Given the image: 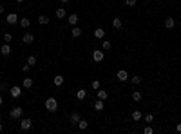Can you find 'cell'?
I'll return each instance as SVG.
<instances>
[{
    "instance_id": "cell-2",
    "label": "cell",
    "mask_w": 181,
    "mask_h": 134,
    "mask_svg": "<svg viewBox=\"0 0 181 134\" xmlns=\"http://www.w3.org/2000/svg\"><path fill=\"white\" fill-rule=\"evenodd\" d=\"M24 114V111H22V107H11V111H9V116L13 120H20Z\"/></svg>"
},
{
    "instance_id": "cell-6",
    "label": "cell",
    "mask_w": 181,
    "mask_h": 134,
    "mask_svg": "<svg viewBox=\"0 0 181 134\" xmlns=\"http://www.w3.org/2000/svg\"><path fill=\"white\" fill-rule=\"evenodd\" d=\"M0 55H2V56H9V55H11V45H9L8 42H5L4 45L0 44Z\"/></svg>"
},
{
    "instance_id": "cell-12",
    "label": "cell",
    "mask_w": 181,
    "mask_h": 134,
    "mask_svg": "<svg viewBox=\"0 0 181 134\" xmlns=\"http://www.w3.org/2000/svg\"><path fill=\"white\" fill-rule=\"evenodd\" d=\"M92 107H94V111H98V112H100V111H103V109H105V102H103V100H96Z\"/></svg>"
},
{
    "instance_id": "cell-43",
    "label": "cell",
    "mask_w": 181,
    "mask_h": 134,
    "mask_svg": "<svg viewBox=\"0 0 181 134\" xmlns=\"http://www.w3.org/2000/svg\"><path fill=\"white\" fill-rule=\"evenodd\" d=\"M0 122H2V116H0Z\"/></svg>"
},
{
    "instance_id": "cell-19",
    "label": "cell",
    "mask_w": 181,
    "mask_h": 134,
    "mask_svg": "<svg viewBox=\"0 0 181 134\" xmlns=\"http://www.w3.org/2000/svg\"><path fill=\"white\" fill-rule=\"evenodd\" d=\"M98 100H103V102H105V100L107 98H109V92H107V91H103V89H98Z\"/></svg>"
},
{
    "instance_id": "cell-39",
    "label": "cell",
    "mask_w": 181,
    "mask_h": 134,
    "mask_svg": "<svg viewBox=\"0 0 181 134\" xmlns=\"http://www.w3.org/2000/svg\"><path fill=\"white\" fill-rule=\"evenodd\" d=\"M60 2H62V4H69V0H60Z\"/></svg>"
},
{
    "instance_id": "cell-14",
    "label": "cell",
    "mask_w": 181,
    "mask_h": 134,
    "mask_svg": "<svg viewBox=\"0 0 181 134\" xmlns=\"http://www.w3.org/2000/svg\"><path fill=\"white\" fill-rule=\"evenodd\" d=\"M94 38L103 40V38H105V31H103L102 27H96V29H94Z\"/></svg>"
},
{
    "instance_id": "cell-8",
    "label": "cell",
    "mask_w": 181,
    "mask_h": 134,
    "mask_svg": "<svg viewBox=\"0 0 181 134\" xmlns=\"http://www.w3.org/2000/svg\"><path fill=\"white\" fill-rule=\"evenodd\" d=\"M92 60H94V62H102V60H103V51L102 49L92 51Z\"/></svg>"
},
{
    "instance_id": "cell-7",
    "label": "cell",
    "mask_w": 181,
    "mask_h": 134,
    "mask_svg": "<svg viewBox=\"0 0 181 134\" xmlns=\"http://www.w3.org/2000/svg\"><path fill=\"white\" fill-rule=\"evenodd\" d=\"M22 42L24 44H33V42H35V35H33V33H24Z\"/></svg>"
},
{
    "instance_id": "cell-37",
    "label": "cell",
    "mask_w": 181,
    "mask_h": 134,
    "mask_svg": "<svg viewBox=\"0 0 181 134\" xmlns=\"http://www.w3.org/2000/svg\"><path fill=\"white\" fill-rule=\"evenodd\" d=\"M176 131H178V132H179V134H181V122H179V123H178V127H176Z\"/></svg>"
},
{
    "instance_id": "cell-17",
    "label": "cell",
    "mask_w": 181,
    "mask_h": 134,
    "mask_svg": "<svg viewBox=\"0 0 181 134\" xmlns=\"http://www.w3.org/2000/svg\"><path fill=\"white\" fill-rule=\"evenodd\" d=\"M174 25H176V20H174L172 16H169V18H165V27L167 29H172Z\"/></svg>"
},
{
    "instance_id": "cell-29",
    "label": "cell",
    "mask_w": 181,
    "mask_h": 134,
    "mask_svg": "<svg viewBox=\"0 0 181 134\" xmlns=\"http://www.w3.org/2000/svg\"><path fill=\"white\" fill-rule=\"evenodd\" d=\"M129 80L132 82V85H139V83H141V76H130Z\"/></svg>"
},
{
    "instance_id": "cell-21",
    "label": "cell",
    "mask_w": 181,
    "mask_h": 134,
    "mask_svg": "<svg viewBox=\"0 0 181 134\" xmlns=\"http://www.w3.org/2000/svg\"><path fill=\"white\" fill-rule=\"evenodd\" d=\"M36 20H38V24H40V25H47V24H49V18L45 16V15H40Z\"/></svg>"
},
{
    "instance_id": "cell-16",
    "label": "cell",
    "mask_w": 181,
    "mask_h": 134,
    "mask_svg": "<svg viewBox=\"0 0 181 134\" xmlns=\"http://www.w3.org/2000/svg\"><path fill=\"white\" fill-rule=\"evenodd\" d=\"M78 20H80V16L76 15V13H74V15H69V16H67V22H69L71 25H76Z\"/></svg>"
},
{
    "instance_id": "cell-42",
    "label": "cell",
    "mask_w": 181,
    "mask_h": 134,
    "mask_svg": "<svg viewBox=\"0 0 181 134\" xmlns=\"http://www.w3.org/2000/svg\"><path fill=\"white\" fill-rule=\"evenodd\" d=\"M24 2V0H16V4H22Z\"/></svg>"
},
{
    "instance_id": "cell-5",
    "label": "cell",
    "mask_w": 181,
    "mask_h": 134,
    "mask_svg": "<svg viewBox=\"0 0 181 134\" xmlns=\"http://www.w3.org/2000/svg\"><path fill=\"white\" fill-rule=\"evenodd\" d=\"M5 22H8L9 25H15V24H18V15H16V13H9V15L5 16Z\"/></svg>"
},
{
    "instance_id": "cell-23",
    "label": "cell",
    "mask_w": 181,
    "mask_h": 134,
    "mask_svg": "<svg viewBox=\"0 0 181 134\" xmlns=\"http://www.w3.org/2000/svg\"><path fill=\"white\" fill-rule=\"evenodd\" d=\"M132 100H134V102H141V100H143V94H141L139 91H134V92H132Z\"/></svg>"
},
{
    "instance_id": "cell-31",
    "label": "cell",
    "mask_w": 181,
    "mask_h": 134,
    "mask_svg": "<svg viewBox=\"0 0 181 134\" xmlns=\"http://www.w3.org/2000/svg\"><path fill=\"white\" fill-rule=\"evenodd\" d=\"M91 87H92L94 91H98V89H100V80H94V82L91 83Z\"/></svg>"
},
{
    "instance_id": "cell-45",
    "label": "cell",
    "mask_w": 181,
    "mask_h": 134,
    "mask_svg": "<svg viewBox=\"0 0 181 134\" xmlns=\"http://www.w3.org/2000/svg\"><path fill=\"white\" fill-rule=\"evenodd\" d=\"M179 122H181V120H179Z\"/></svg>"
},
{
    "instance_id": "cell-15",
    "label": "cell",
    "mask_w": 181,
    "mask_h": 134,
    "mask_svg": "<svg viewBox=\"0 0 181 134\" xmlns=\"http://www.w3.org/2000/svg\"><path fill=\"white\" fill-rule=\"evenodd\" d=\"M69 120H71V123H72V125H78V122L82 120V116H80L78 112H72V114L69 116Z\"/></svg>"
},
{
    "instance_id": "cell-27",
    "label": "cell",
    "mask_w": 181,
    "mask_h": 134,
    "mask_svg": "<svg viewBox=\"0 0 181 134\" xmlns=\"http://www.w3.org/2000/svg\"><path fill=\"white\" fill-rule=\"evenodd\" d=\"M27 64H29L31 67H35V65H36V56H35V55H29V56H27Z\"/></svg>"
},
{
    "instance_id": "cell-4",
    "label": "cell",
    "mask_w": 181,
    "mask_h": 134,
    "mask_svg": "<svg viewBox=\"0 0 181 134\" xmlns=\"http://www.w3.org/2000/svg\"><path fill=\"white\" fill-rule=\"evenodd\" d=\"M9 94H11V98H20V96H22V87L13 85L9 89Z\"/></svg>"
},
{
    "instance_id": "cell-18",
    "label": "cell",
    "mask_w": 181,
    "mask_h": 134,
    "mask_svg": "<svg viewBox=\"0 0 181 134\" xmlns=\"http://www.w3.org/2000/svg\"><path fill=\"white\" fill-rule=\"evenodd\" d=\"M18 24H20V27H22V29H27L29 25H31V20H29V18H20Z\"/></svg>"
},
{
    "instance_id": "cell-41",
    "label": "cell",
    "mask_w": 181,
    "mask_h": 134,
    "mask_svg": "<svg viewBox=\"0 0 181 134\" xmlns=\"http://www.w3.org/2000/svg\"><path fill=\"white\" fill-rule=\"evenodd\" d=\"M2 103H4V98H2V96H0V105H2Z\"/></svg>"
},
{
    "instance_id": "cell-22",
    "label": "cell",
    "mask_w": 181,
    "mask_h": 134,
    "mask_svg": "<svg viewBox=\"0 0 181 134\" xmlns=\"http://www.w3.org/2000/svg\"><path fill=\"white\" fill-rule=\"evenodd\" d=\"M122 25H123V22L120 18H112V27L114 29H122Z\"/></svg>"
},
{
    "instance_id": "cell-36",
    "label": "cell",
    "mask_w": 181,
    "mask_h": 134,
    "mask_svg": "<svg viewBox=\"0 0 181 134\" xmlns=\"http://www.w3.org/2000/svg\"><path fill=\"white\" fill-rule=\"evenodd\" d=\"M29 69H31V65H29V64H25V65H22V71H24V72H27Z\"/></svg>"
},
{
    "instance_id": "cell-20",
    "label": "cell",
    "mask_w": 181,
    "mask_h": 134,
    "mask_svg": "<svg viewBox=\"0 0 181 134\" xmlns=\"http://www.w3.org/2000/svg\"><path fill=\"white\" fill-rule=\"evenodd\" d=\"M22 85H24V89H31V87H33V78H24Z\"/></svg>"
},
{
    "instance_id": "cell-34",
    "label": "cell",
    "mask_w": 181,
    "mask_h": 134,
    "mask_svg": "<svg viewBox=\"0 0 181 134\" xmlns=\"http://www.w3.org/2000/svg\"><path fill=\"white\" fill-rule=\"evenodd\" d=\"M143 132H145V134H152L154 131H152V127H150V125H147L145 129H143Z\"/></svg>"
},
{
    "instance_id": "cell-24",
    "label": "cell",
    "mask_w": 181,
    "mask_h": 134,
    "mask_svg": "<svg viewBox=\"0 0 181 134\" xmlns=\"http://www.w3.org/2000/svg\"><path fill=\"white\" fill-rule=\"evenodd\" d=\"M87 127H89V122H87V120H80V122H78V129L80 131H85Z\"/></svg>"
},
{
    "instance_id": "cell-44",
    "label": "cell",
    "mask_w": 181,
    "mask_h": 134,
    "mask_svg": "<svg viewBox=\"0 0 181 134\" xmlns=\"http://www.w3.org/2000/svg\"><path fill=\"white\" fill-rule=\"evenodd\" d=\"M179 4H181V0H179Z\"/></svg>"
},
{
    "instance_id": "cell-11",
    "label": "cell",
    "mask_w": 181,
    "mask_h": 134,
    "mask_svg": "<svg viewBox=\"0 0 181 134\" xmlns=\"http://www.w3.org/2000/svg\"><path fill=\"white\" fill-rule=\"evenodd\" d=\"M71 36H72V38H80V36H82V29H80L78 25H72V29H71Z\"/></svg>"
},
{
    "instance_id": "cell-25",
    "label": "cell",
    "mask_w": 181,
    "mask_h": 134,
    "mask_svg": "<svg viewBox=\"0 0 181 134\" xmlns=\"http://www.w3.org/2000/svg\"><path fill=\"white\" fill-rule=\"evenodd\" d=\"M56 16H58L60 20H62V18H65V16H67L65 9H64V8H58V9H56Z\"/></svg>"
},
{
    "instance_id": "cell-28",
    "label": "cell",
    "mask_w": 181,
    "mask_h": 134,
    "mask_svg": "<svg viewBox=\"0 0 181 134\" xmlns=\"http://www.w3.org/2000/svg\"><path fill=\"white\" fill-rule=\"evenodd\" d=\"M111 47H112V44L109 42V40H105V38H103V40H102V49L107 51V49H111Z\"/></svg>"
},
{
    "instance_id": "cell-32",
    "label": "cell",
    "mask_w": 181,
    "mask_h": 134,
    "mask_svg": "<svg viewBox=\"0 0 181 134\" xmlns=\"http://www.w3.org/2000/svg\"><path fill=\"white\" fill-rule=\"evenodd\" d=\"M143 118H145V122H147V123H150L152 120H154V114H150V112H149V114H145Z\"/></svg>"
},
{
    "instance_id": "cell-13",
    "label": "cell",
    "mask_w": 181,
    "mask_h": 134,
    "mask_svg": "<svg viewBox=\"0 0 181 134\" xmlns=\"http://www.w3.org/2000/svg\"><path fill=\"white\" fill-rule=\"evenodd\" d=\"M87 98V91L85 89H78L76 91V100H78V102H82V100H85Z\"/></svg>"
},
{
    "instance_id": "cell-1",
    "label": "cell",
    "mask_w": 181,
    "mask_h": 134,
    "mask_svg": "<svg viewBox=\"0 0 181 134\" xmlns=\"http://www.w3.org/2000/svg\"><path fill=\"white\" fill-rule=\"evenodd\" d=\"M45 109H47L49 112H55L56 109H58V102H56V98H47L45 100Z\"/></svg>"
},
{
    "instance_id": "cell-9",
    "label": "cell",
    "mask_w": 181,
    "mask_h": 134,
    "mask_svg": "<svg viewBox=\"0 0 181 134\" xmlns=\"http://www.w3.org/2000/svg\"><path fill=\"white\" fill-rule=\"evenodd\" d=\"M116 76H118V80H120V82H127V80H129V72H127L125 69H120Z\"/></svg>"
},
{
    "instance_id": "cell-40",
    "label": "cell",
    "mask_w": 181,
    "mask_h": 134,
    "mask_svg": "<svg viewBox=\"0 0 181 134\" xmlns=\"http://www.w3.org/2000/svg\"><path fill=\"white\" fill-rule=\"evenodd\" d=\"M4 131V125H2V122H0V132H2Z\"/></svg>"
},
{
    "instance_id": "cell-10",
    "label": "cell",
    "mask_w": 181,
    "mask_h": 134,
    "mask_svg": "<svg viewBox=\"0 0 181 134\" xmlns=\"http://www.w3.org/2000/svg\"><path fill=\"white\" fill-rule=\"evenodd\" d=\"M64 82H65V78H64L62 75H56L55 78H53V83H55L56 87H62V85H64Z\"/></svg>"
},
{
    "instance_id": "cell-26",
    "label": "cell",
    "mask_w": 181,
    "mask_h": 134,
    "mask_svg": "<svg viewBox=\"0 0 181 134\" xmlns=\"http://www.w3.org/2000/svg\"><path fill=\"white\" fill-rule=\"evenodd\" d=\"M141 118H143V114L139 111H132V120H134V122H139Z\"/></svg>"
},
{
    "instance_id": "cell-38",
    "label": "cell",
    "mask_w": 181,
    "mask_h": 134,
    "mask_svg": "<svg viewBox=\"0 0 181 134\" xmlns=\"http://www.w3.org/2000/svg\"><path fill=\"white\" fill-rule=\"evenodd\" d=\"M4 8H5V5H2V4H0V15H4Z\"/></svg>"
},
{
    "instance_id": "cell-30",
    "label": "cell",
    "mask_w": 181,
    "mask_h": 134,
    "mask_svg": "<svg viewBox=\"0 0 181 134\" xmlns=\"http://www.w3.org/2000/svg\"><path fill=\"white\" fill-rule=\"evenodd\" d=\"M4 40H5V42H11V40H13V35H11V33H4Z\"/></svg>"
},
{
    "instance_id": "cell-3",
    "label": "cell",
    "mask_w": 181,
    "mask_h": 134,
    "mask_svg": "<svg viewBox=\"0 0 181 134\" xmlns=\"http://www.w3.org/2000/svg\"><path fill=\"white\" fill-rule=\"evenodd\" d=\"M33 127V120H29V118H22L20 120V129L22 131H29Z\"/></svg>"
},
{
    "instance_id": "cell-35",
    "label": "cell",
    "mask_w": 181,
    "mask_h": 134,
    "mask_svg": "<svg viewBox=\"0 0 181 134\" xmlns=\"http://www.w3.org/2000/svg\"><path fill=\"white\" fill-rule=\"evenodd\" d=\"M0 91H8V83H5V82L0 83Z\"/></svg>"
},
{
    "instance_id": "cell-33",
    "label": "cell",
    "mask_w": 181,
    "mask_h": 134,
    "mask_svg": "<svg viewBox=\"0 0 181 134\" xmlns=\"http://www.w3.org/2000/svg\"><path fill=\"white\" fill-rule=\"evenodd\" d=\"M125 5H129V8H134V5H136V0H125Z\"/></svg>"
}]
</instances>
